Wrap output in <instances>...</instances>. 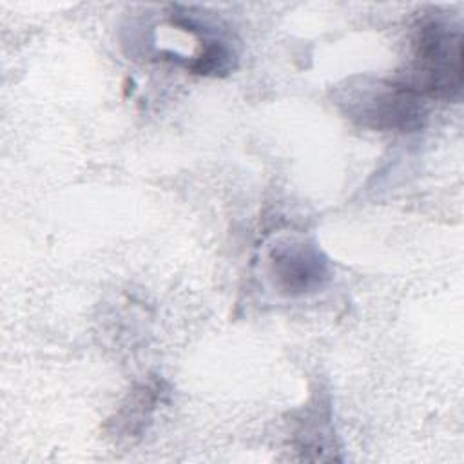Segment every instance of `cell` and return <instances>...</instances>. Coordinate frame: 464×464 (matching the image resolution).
Returning a JSON list of instances; mask_svg holds the SVG:
<instances>
[{
    "mask_svg": "<svg viewBox=\"0 0 464 464\" xmlns=\"http://www.w3.org/2000/svg\"><path fill=\"white\" fill-rule=\"evenodd\" d=\"M268 274L277 292L297 297L324 286L330 279V263L315 245L290 239L270 250Z\"/></svg>",
    "mask_w": 464,
    "mask_h": 464,
    "instance_id": "3957f363",
    "label": "cell"
},
{
    "mask_svg": "<svg viewBox=\"0 0 464 464\" xmlns=\"http://www.w3.org/2000/svg\"><path fill=\"white\" fill-rule=\"evenodd\" d=\"M410 63L401 80L424 100H457L462 91V29L442 18H422L411 34Z\"/></svg>",
    "mask_w": 464,
    "mask_h": 464,
    "instance_id": "6da1fadb",
    "label": "cell"
},
{
    "mask_svg": "<svg viewBox=\"0 0 464 464\" xmlns=\"http://www.w3.org/2000/svg\"><path fill=\"white\" fill-rule=\"evenodd\" d=\"M335 103L355 123L382 132H415L426 121L424 98L401 80L352 78Z\"/></svg>",
    "mask_w": 464,
    "mask_h": 464,
    "instance_id": "7a4b0ae2",
    "label": "cell"
}]
</instances>
